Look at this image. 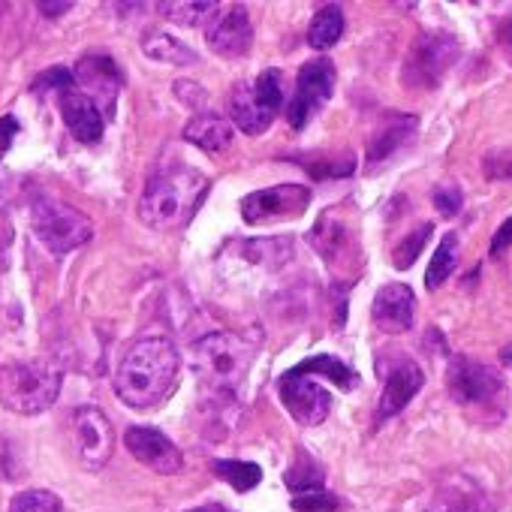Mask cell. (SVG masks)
Segmentation results:
<instances>
[{
	"mask_svg": "<svg viewBox=\"0 0 512 512\" xmlns=\"http://www.w3.org/2000/svg\"><path fill=\"white\" fill-rule=\"evenodd\" d=\"M73 82L100 109V115H106V118L115 115L118 97L124 91V73L109 55H85L82 61H76Z\"/></svg>",
	"mask_w": 512,
	"mask_h": 512,
	"instance_id": "obj_12",
	"label": "cell"
},
{
	"mask_svg": "<svg viewBox=\"0 0 512 512\" xmlns=\"http://www.w3.org/2000/svg\"><path fill=\"white\" fill-rule=\"evenodd\" d=\"M70 88H76L70 70H52V73H43V76L34 82V91H55L58 97H61L64 91H70Z\"/></svg>",
	"mask_w": 512,
	"mask_h": 512,
	"instance_id": "obj_35",
	"label": "cell"
},
{
	"mask_svg": "<svg viewBox=\"0 0 512 512\" xmlns=\"http://www.w3.org/2000/svg\"><path fill=\"white\" fill-rule=\"evenodd\" d=\"M431 232H434V223H419L413 232H407L404 238H401V244L395 247V253H392V266L398 269V272H407L419 256H422V250H425V244H428V238H431Z\"/></svg>",
	"mask_w": 512,
	"mask_h": 512,
	"instance_id": "obj_31",
	"label": "cell"
},
{
	"mask_svg": "<svg viewBox=\"0 0 512 512\" xmlns=\"http://www.w3.org/2000/svg\"><path fill=\"white\" fill-rule=\"evenodd\" d=\"M190 365L208 395L235 398L253 365V350L229 332H211L190 347Z\"/></svg>",
	"mask_w": 512,
	"mask_h": 512,
	"instance_id": "obj_3",
	"label": "cell"
},
{
	"mask_svg": "<svg viewBox=\"0 0 512 512\" xmlns=\"http://www.w3.org/2000/svg\"><path fill=\"white\" fill-rule=\"evenodd\" d=\"M58 106H61V115H64L67 130H70L79 142L94 145V142H100V139H103V127H106V121H103L100 109H97V106H94V103H91L79 88L64 91V94L58 97Z\"/></svg>",
	"mask_w": 512,
	"mask_h": 512,
	"instance_id": "obj_18",
	"label": "cell"
},
{
	"mask_svg": "<svg viewBox=\"0 0 512 512\" xmlns=\"http://www.w3.org/2000/svg\"><path fill=\"white\" fill-rule=\"evenodd\" d=\"M458 269V235L455 232H446L431 256V263H428V272H425V287L428 290H440L452 272Z\"/></svg>",
	"mask_w": 512,
	"mask_h": 512,
	"instance_id": "obj_25",
	"label": "cell"
},
{
	"mask_svg": "<svg viewBox=\"0 0 512 512\" xmlns=\"http://www.w3.org/2000/svg\"><path fill=\"white\" fill-rule=\"evenodd\" d=\"M284 482L293 494H305V491H320L323 482H326V473L323 467L308 455V452H299L296 461L290 464V470L284 473Z\"/></svg>",
	"mask_w": 512,
	"mask_h": 512,
	"instance_id": "obj_29",
	"label": "cell"
},
{
	"mask_svg": "<svg viewBox=\"0 0 512 512\" xmlns=\"http://www.w3.org/2000/svg\"><path fill=\"white\" fill-rule=\"evenodd\" d=\"M296 253V241L293 238H253L241 244V256L250 266H260V269H281L293 260Z\"/></svg>",
	"mask_w": 512,
	"mask_h": 512,
	"instance_id": "obj_23",
	"label": "cell"
},
{
	"mask_svg": "<svg viewBox=\"0 0 512 512\" xmlns=\"http://www.w3.org/2000/svg\"><path fill=\"white\" fill-rule=\"evenodd\" d=\"M157 10L160 13H166V19L169 22H175V25H184V28H196V25H202V22H208L211 19V13H217V4H211V0H163V4H157Z\"/></svg>",
	"mask_w": 512,
	"mask_h": 512,
	"instance_id": "obj_30",
	"label": "cell"
},
{
	"mask_svg": "<svg viewBox=\"0 0 512 512\" xmlns=\"http://www.w3.org/2000/svg\"><path fill=\"white\" fill-rule=\"evenodd\" d=\"M428 512H491V503L476 482H470L467 476H455L437 491Z\"/></svg>",
	"mask_w": 512,
	"mask_h": 512,
	"instance_id": "obj_20",
	"label": "cell"
},
{
	"mask_svg": "<svg viewBox=\"0 0 512 512\" xmlns=\"http://www.w3.org/2000/svg\"><path fill=\"white\" fill-rule=\"evenodd\" d=\"M124 443L130 449V455L145 464L148 470L160 473V476H172L184 467V458H181V449L157 428L151 425H133L124 431Z\"/></svg>",
	"mask_w": 512,
	"mask_h": 512,
	"instance_id": "obj_15",
	"label": "cell"
},
{
	"mask_svg": "<svg viewBox=\"0 0 512 512\" xmlns=\"http://www.w3.org/2000/svg\"><path fill=\"white\" fill-rule=\"evenodd\" d=\"M278 395L287 407V413L305 425V428H314V425H323L329 410H332V395L311 377L305 374H293L287 371L281 386H278Z\"/></svg>",
	"mask_w": 512,
	"mask_h": 512,
	"instance_id": "obj_13",
	"label": "cell"
},
{
	"mask_svg": "<svg viewBox=\"0 0 512 512\" xmlns=\"http://www.w3.org/2000/svg\"><path fill=\"white\" fill-rule=\"evenodd\" d=\"M178 350L169 338L133 341L115 371V392L133 410H151L169 398L178 383Z\"/></svg>",
	"mask_w": 512,
	"mask_h": 512,
	"instance_id": "obj_1",
	"label": "cell"
},
{
	"mask_svg": "<svg viewBox=\"0 0 512 512\" xmlns=\"http://www.w3.org/2000/svg\"><path fill=\"white\" fill-rule=\"evenodd\" d=\"M205 190H208V178L202 172L193 169L163 172L145 184V193L139 199V217L145 226L157 232L178 229L196 214Z\"/></svg>",
	"mask_w": 512,
	"mask_h": 512,
	"instance_id": "obj_2",
	"label": "cell"
},
{
	"mask_svg": "<svg viewBox=\"0 0 512 512\" xmlns=\"http://www.w3.org/2000/svg\"><path fill=\"white\" fill-rule=\"evenodd\" d=\"M16 136H19V121L13 115H4L0 118V160H4V154L10 151Z\"/></svg>",
	"mask_w": 512,
	"mask_h": 512,
	"instance_id": "obj_37",
	"label": "cell"
},
{
	"mask_svg": "<svg viewBox=\"0 0 512 512\" xmlns=\"http://www.w3.org/2000/svg\"><path fill=\"white\" fill-rule=\"evenodd\" d=\"M10 512H64V503L55 491L46 488H28L19 491L10 500Z\"/></svg>",
	"mask_w": 512,
	"mask_h": 512,
	"instance_id": "obj_32",
	"label": "cell"
},
{
	"mask_svg": "<svg viewBox=\"0 0 512 512\" xmlns=\"http://www.w3.org/2000/svg\"><path fill=\"white\" fill-rule=\"evenodd\" d=\"M184 139L190 145H199L208 154H220L232 145V124L214 112H199L196 118L187 121L184 127Z\"/></svg>",
	"mask_w": 512,
	"mask_h": 512,
	"instance_id": "obj_22",
	"label": "cell"
},
{
	"mask_svg": "<svg viewBox=\"0 0 512 512\" xmlns=\"http://www.w3.org/2000/svg\"><path fill=\"white\" fill-rule=\"evenodd\" d=\"M425 386V371L413 359H395V365L386 371L383 395L377 404V422H386L398 416Z\"/></svg>",
	"mask_w": 512,
	"mask_h": 512,
	"instance_id": "obj_16",
	"label": "cell"
},
{
	"mask_svg": "<svg viewBox=\"0 0 512 512\" xmlns=\"http://www.w3.org/2000/svg\"><path fill=\"white\" fill-rule=\"evenodd\" d=\"M61 383L64 371L49 359L4 365L0 368V407L19 416H37L58 401Z\"/></svg>",
	"mask_w": 512,
	"mask_h": 512,
	"instance_id": "obj_4",
	"label": "cell"
},
{
	"mask_svg": "<svg viewBox=\"0 0 512 512\" xmlns=\"http://www.w3.org/2000/svg\"><path fill=\"white\" fill-rule=\"evenodd\" d=\"M311 244L320 250V256L329 266H335L338 260H344V253L350 250L353 232H350V226L344 223V217L338 211H326L311 229Z\"/></svg>",
	"mask_w": 512,
	"mask_h": 512,
	"instance_id": "obj_21",
	"label": "cell"
},
{
	"mask_svg": "<svg viewBox=\"0 0 512 512\" xmlns=\"http://www.w3.org/2000/svg\"><path fill=\"white\" fill-rule=\"evenodd\" d=\"M184 512H223V509H214V506H196V509H184Z\"/></svg>",
	"mask_w": 512,
	"mask_h": 512,
	"instance_id": "obj_41",
	"label": "cell"
},
{
	"mask_svg": "<svg viewBox=\"0 0 512 512\" xmlns=\"http://www.w3.org/2000/svg\"><path fill=\"white\" fill-rule=\"evenodd\" d=\"M458 58H461V43H458L455 34L428 31V34L416 37V43H413V49H410V55L404 61L401 79L410 88L434 91V88H440L446 73L458 64Z\"/></svg>",
	"mask_w": 512,
	"mask_h": 512,
	"instance_id": "obj_6",
	"label": "cell"
},
{
	"mask_svg": "<svg viewBox=\"0 0 512 512\" xmlns=\"http://www.w3.org/2000/svg\"><path fill=\"white\" fill-rule=\"evenodd\" d=\"M31 226L43 247L55 256L88 244L94 235V223L79 208L58 199H40L31 211Z\"/></svg>",
	"mask_w": 512,
	"mask_h": 512,
	"instance_id": "obj_7",
	"label": "cell"
},
{
	"mask_svg": "<svg viewBox=\"0 0 512 512\" xmlns=\"http://www.w3.org/2000/svg\"><path fill=\"white\" fill-rule=\"evenodd\" d=\"M416 127H419L416 115H386L383 124L374 130V136L368 142V163L380 166V163L392 160L404 145L413 142Z\"/></svg>",
	"mask_w": 512,
	"mask_h": 512,
	"instance_id": "obj_19",
	"label": "cell"
},
{
	"mask_svg": "<svg viewBox=\"0 0 512 512\" xmlns=\"http://www.w3.org/2000/svg\"><path fill=\"white\" fill-rule=\"evenodd\" d=\"M13 244V223L7 214H0V263H4V256Z\"/></svg>",
	"mask_w": 512,
	"mask_h": 512,
	"instance_id": "obj_39",
	"label": "cell"
},
{
	"mask_svg": "<svg viewBox=\"0 0 512 512\" xmlns=\"http://www.w3.org/2000/svg\"><path fill=\"white\" fill-rule=\"evenodd\" d=\"M416 317V296L407 284H386L377 290L371 305V320L386 335H401L413 329Z\"/></svg>",
	"mask_w": 512,
	"mask_h": 512,
	"instance_id": "obj_17",
	"label": "cell"
},
{
	"mask_svg": "<svg viewBox=\"0 0 512 512\" xmlns=\"http://www.w3.org/2000/svg\"><path fill=\"white\" fill-rule=\"evenodd\" d=\"M335 82H338V73L329 58H314L302 64L299 79H296V94L287 106V118L293 130H305L311 124V118L329 103Z\"/></svg>",
	"mask_w": 512,
	"mask_h": 512,
	"instance_id": "obj_9",
	"label": "cell"
},
{
	"mask_svg": "<svg viewBox=\"0 0 512 512\" xmlns=\"http://www.w3.org/2000/svg\"><path fill=\"white\" fill-rule=\"evenodd\" d=\"M446 389L458 407H488V410L497 407V413H503V395H506L503 374L485 362L452 356L446 368Z\"/></svg>",
	"mask_w": 512,
	"mask_h": 512,
	"instance_id": "obj_8",
	"label": "cell"
},
{
	"mask_svg": "<svg viewBox=\"0 0 512 512\" xmlns=\"http://www.w3.org/2000/svg\"><path fill=\"white\" fill-rule=\"evenodd\" d=\"M497 43H500V49H503L506 61L512 64V16L500 22V28H497Z\"/></svg>",
	"mask_w": 512,
	"mask_h": 512,
	"instance_id": "obj_38",
	"label": "cell"
},
{
	"mask_svg": "<svg viewBox=\"0 0 512 512\" xmlns=\"http://www.w3.org/2000/svg\"><path fill=\"white\" fill-rule=\"evenodd\" d=\"M341 34H344V10L329 4V7L317 10L314 22L308 28V43L323 52V49H332L341 40Z\"/></svg>",
	"mask_w": 512,
	"mask_h": 512,
	"instance_id": "obj_27",
	"label": "cell"
},
{
	"mask_svg": "<svg viewBox=\"0 0 512 512\" xmlns=\"http://www.w3.org/2000/svg\"><path fill=\"white\" fill-rule=\"evenodd\" d=\"M341 506V500L320 488V491H305V494H293V509L296 512H335Z\"/></svg>",
	"mask_w": 512,
	"mask_h": 512,
	"instance_id": "obj_33",
	"label": "cell"
},
{
	"mask_svg": "<svg viewBox=\"0 0 512 512\" xmlns=\"http://www.w3.org/2000/svg\"><path fill=\"white\" fill-rule=\"evenodd\" d=\"M293 374H305V377H308V374H320V377H329V380H332L335 386H341L344 392H350V389L359 386V374H356L353 368H347L341 359L329 356V353L305 359L302 365L293 368Z\"/></svg>",
	"mask_w": 512,
	"mask_h": 512,
	"instance_id": "obj_26",
	"label": "cell"
},
{
	"mask_svg": "<svg viewBox=\"0 0 512 512\" xmlns=\"http://www.w3.org/2000/svg\"><path fill=\"white\" fill-rule=\"evenodd\" d=\"M70 443L88 470H100L115 452V425L100 407H79L70 419Z\"/></svg>",
	"mask_w": 512,
	"mask_h": 512,
	"instance_id": "obj_10",
	"label": "cell"
},
{
	"mask_svg": "<svg viewBox=\"0 0 512 512\" xmlns=\"http://www.w3.org/2000/svg\"><path fill=\"white\" fill-rule=\"evenodd\" d=\"M142 52L151 58V61H160V64H172V67H190V64H199V55L184 46L181 40H175L172 34H163V31H151L145 34L142 40Z\"/></svg>",
	"mask_w": 512,
	"mask_h": 512,
	"instance_id": "obj_24",
	"label": "cell"
},
{
	"mask_svg": "<svg viewBox=\"0 0 512 512\" xmlns=\"http://www.w3.org/2000/svg\"><path fill=\"white\" fill-rule=\"evenodd\" d=\"M509 247H512V217H506V220L497 226V232H494V238H491V247H488V256H491V260H497V256H503Z\"/></svg>",
	"mask_w": 512,
	"mask_h": 512,
	"instance_id": "obj_36",
	"label": "cell"
},
{
	"mask_svg": "<svg viewBox=\"0 0 512 512\" xmlns=\"http://www.w3.org/2000/svg\"><path fill=\"white\" fill-rule=\"evenodd\" d=\"M43 13H70L73 10V4H37Z\"/></svg>",
	"mask_w": 512,
	"mask_h": 512,
	"instance_id": "obj_40",
	"label": "cell"
},
{
	"mask_svg": "<svg viewBox=\"0 0 512 512\" xmlns=\"http://www.w3.org/2000/svg\"><path fill=\"white\" fill-rule=\"evenodd\" d=\"M205 43L220 58H241L250 52L253 25L244 7H217V13L205 22Z\"/></svg>",
	"mask_w": 512,
	"mask_h": 512,
	"instance_id": "obj_14",
	"label": "cell"
},
{
	"mask_svg": "<svg viewBox=\"0 0 512 512\" xmlns=\"http://www.w3.org/2000/svg\"><path fill=\"white\" fill-rule=\"evenodd\" d=\"M431 199H434V208L443 217H455L464 208V193H461L458 184H440V187H434V196Z\"/></svg>",
	"mask_w": 512,
	"mask_h": 512,
	"instance_id": "obj_34",
	"label": "cell"
},
{
	"mask_svg": "<svg viewBox=\"0 0 512 512\" xmlns=\"http://www.w3.org/2000/svg\"><path fill=\"white\" fill-rule=\"evenodd\" d=\"M308 205H311V187H305V184H278V187L256 190V193L244 196L241 199V217L250 226H263V223L302 217Z\"/></svg>",
	"mask_w": 512,
	"mask_h": 512,
	"instance_id": "obj_11",
	"label": "cell"
},
{
	"mask_svg": "<svg viewBox=\"0 0 512 512\" xmlns=\"http://www.w3.org/2000/svg\"><path fill=\"white\" fill-rule=\"evenodd\" d=\"M281 109H284V85L278 70H266L253 82L235 85L229 97V115L235 127L244 130L247 136H260L263 130H269Z\"/></svg>",
	"mask_w": 512,
	"mask_h": 512,
	"instance_id": "obj_5",
	"label": "cell"
},
{
	"mask_svg": "<svg viewBox=\"0 0 512 512\" xmlns=\"http://www.w3.org/2000/svg\"><path fill=\"white\" fill-rule=\"evenodd\" d=\"M211 470H214L217 479L229 482L235 491H250V488H256V485L263 482V470H260V464H253V461L217 458V461L211 464Z\"/></svg>",
	"mask_w": 512,
	"mask_h": 512,
	"instance_id": "obj_28",
	"label": "cell"
}]
</instances>
